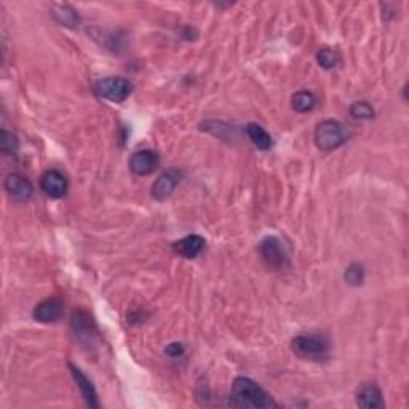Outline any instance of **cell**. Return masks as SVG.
<instances>
[{
  "instance_id": "1",
  "label": "cell",
  "mask_w": 409,
  "mask_h": 409,
  "mask_svg": "<svg viewBox=\"0 0 409 409\" xmlns=\"http://www.w3.org/2000/svg\"><path fill=\"white\" fill-rule=\"evenodd\" d=\"M232 401L230 405L243 408H277L278 403L264 391V388L251 381L249 377H237L232 384Z\"/></svg>"
},
{
  "instance_id": "2",
  "label": "cell",
  "mask_w": 409,
  "mask_h": 409,
  "mask_svg": "<svg viewBox=\"0 0 409 409\" xmlns=\"http://www.w3.org/2000/svg\"><path fill=\"white\" fill-rule=\"evenodd\" d=\"M291 349L297 357L307 362H326L330 358L331 345L325 336L301 334L291 340Z\"/></svg>"
},
{
  "instance_id": "3",
  "label": "cell",
  "mask_w": 409,
  "mask_h": 409,
  "mask_svg": "<svg viewBox=\"0 0 409 409\" xmlns=\"http://www.w3.org/2000/svg\"><path fill=\"white\" fill-rule=\"evenodd\" d=\"M350 132L338 120H323L315 129V144L320 151L333 152L349 141Z\"/></svg>"
},
{
  "instance_id": "4",
  "label": "cell",
  "mask_w": 409,
  "mask_h": 409,
  "mask_svg": "<svg viewBox=\"0 0 409 409\" xmlns=\"http://www.w3.org/2000/svg\"><path fill=\"white\" fill-rule=\"evenodd\" d=\"M133 85L122 77H108L101 79L95 84L93 91L99 98L112 101V103H123L132 93Z\"/></svg>"
},
{
  "instance_id": "5",
  "label": "cell",
  "mask_w": 409,
  "mask_h": 409,
  "mask_svg": "<svg viewBox=\"0 0 409 409\" xmlns=\"http://www.w3.org/2000/svg\"><path fill=\"white\" fill-rule=\"evenodd\" d=\"M259 254H261L262 261L267 264V267L273 271H282L288 267V253L283 243L277 237H266L259 243Z\"/></svg>"
},
{
  "instance_id": "6",
  "label": "cell",
  "mask_w": 409,
  "mask_h": 409,
  "mask_svg": "<svg viewBox=\"0 0 409 409\" xmlns=\"http://www.w3.org/2000/svg\"><path fill=\"white\" fill-rule=\"evenodd\" d=\"M3 186L10 199L13 201H18V203L27 201L34 194L32 182L23 175H18V173H10V175L5 177Z\"/></svg>"
},
{
  "instance_id": "7",
  "label": "cell",
  "mask_w": 409,
  "mask_h": 409,
  "mask_svg": "<svg viewBox=\"0 0 409 409\" xmlns=\"http://www.w3.org/2000/svg\"><path fill=\"white\" fill-rule=\"evenodd\" d=\"M64 314V304L60 297H48V299L38 302L32 312V317L40 323H53L58 321Z\"/></svg>"
},
{
  "instance_id": "8",
  "label": "cell",
  "mask_w": 409,
  "mask_h": 409,
  "mask_svg": "<svg viewBox=\"0 0 409 409\" xmlns=\"http://www.w3.org/2000/svg\"><path fill=\"white\" fill-rule=\"evenodd\" d=\"M40 187L51 199H61L67 192V177L58 170H48L42 175Z\"/></svg>"
},
{
  "instance_id": "9",
  "label": "cell",
  "mask_w": 409,
  "mask_h": 409,
  "mask_svg": "<svg viewBox=\"0 0 409 409\" xmlns=\"http://www.w3.org/2000/svg\"><path fill=\"white\" fill-rule=\"evenodd\" d=\"M158 166V156L153 151H138L129 158V170L136 176H147Z\"/></svg>"
},
{
  "instance_id": "10",
  "label": "cell",
  "mask_w": 409,
  "mask_h": 409,
  "mask_svg": "<svg viewBox=\"0 0 409 409\" xmlns=\"http://www.w3.org/2000/svg\"><path fill=\"white\" fill-rule=\"evenodd\" d=\"M205 245V238L200 235H187V237L173 243V251L186 259H194L203 251Z\"/></svg>"
},
{
  "instance_id": "11",
  "label": "cell",
  "mask_w": 409,
  "mask_h": 409,
  "mask_svg": "<svg viewBox=\"0 0 409 409\" xmlns=\"http://www.w3.org/2000/svg\"><path fill=\"white\" fill-rule=\"evenodd\" d=\"M69 369H71L72 377H74V381L77 382V387L80 388V393H82V397H84L85 405L90 408H99L98 393H96V388L93 384H91L90 379L86 377L85 374L82 373L79 368L74 367L72 363H69Z\"/></svg>"
},
{
  "instance_id": "12",
  "label": "cell",
  "mask_w": 409,
  "mask_h": 409,
  "mask_svg": "<svg viewBox=\"0 0 409 409\" xmlns=\"http://www.w3.org/2000/svg\"><path fill=\"white\" fill-rule=\"evenodd\" d=\"M179 184V173L175 170H170L158 177L152 186V197L158 201L166 200L173 194L176 186Z\"/></svg>"
},
{
  "instance_id": "13",
  "label": "cell",
  "mask_w": 409,
  "mask_h": 409,
  "mask_svg": "<svg viewBox=\"0 0 409 409\" xmlns=\"http://www.w3.org/2000/svg\"><path fill=\"white\" fill-rule=\"evenodd\" d=\"M355 401H357V405L360 408H367V409H376L384 406L382 392L376 384H363V386L357 391Z\"/></svg>"
},
{
  "instance_id": "14",
  "label": "cell",
  "mask_w": 409,
  "mask_h": 409,
  "mask_svg": "<svg viewBox=\"0 0 409 409\" xmlns=\"http://www.w3.org/2000/svg\"><path fill=\"white\" fill-rule=\"evenodd\" d=\"M245 129H247L248 138L251 139L253 144L259 149V151H269V149H272V144H273L272 136L261 127V125L248 123Z\"/></svg>"
},
{
  "instance_id": "15",
  "label": "cell",
  "mask_w": 409,
  "mask_h": 409,
  "mask_svg": "<svg viewBox=\"0 0 409 409\" xmlns=\"http://www.w3.org/2000/svg\"><path fill=\"white\" fill-rule=\"evenodd\" d=\"M291 106L296 112H301V114L310 112V110H314V108L317 106V98L312 91H307V90L297 91V93L293 96Z\"/></svg>"
},
{
  "instance_id": "16",
  "label": "cell",
  "mask_w": 409,
  "mask_h": 409,
  "mask_svg": "<svg viewBox=\"0 0 409 409\" xmlns=\"http://www.w3.org/2000/svg\"><path fill=\"white\" fill-rule=\"evenodd\" d=\"M71 326L77 336H90L91 331H93V321H91L90 315L84 310L74 312L71 320Z\"/></svg>"
},
{
  "instance_id": "17",
  "label": "cell",
  "mask_w": 409,
  "mask_h": 409,
  "mask_svg": "<svg viewBox=\"0 0 409 409\" xmlns=\"http://www.w3.org/2000/svg\"><path fill=\"white\" fill-rule=\"evenodd\" d=\"M53 16L56 18L58 23L64 24V26H69V27H75L77 24H79V14L74 8L67 7V5H60V7L55 8V12H53Z\"/></svg>"
},
{
  "instance_id": "18",
  "label": "cell",
  "mask_w": 409,
  "mask_h": 409,
  "mask_svg": "<svg viewBox=\"0 0 409 409\" xmlns=\"http://www.w3.org/2000/svg\"><path fill=\"white\" fill-rule=\"evenodd\" d=\"M364 275H367V272H364L363 264L352 262L347 269H345L344 280L347 282V285L350 286H360L364 282Z\"/></svg>"
},
{
  "instance_id": "19",
  "label": "cell",
  "mask_w": 409,
  "mask_h": 409,
  "mask_svg": "<svg viewBox=\"0 0 409 409\" xmlns=\"http://www.w3.org/2000/svg\"><path fill=\"white\" fill-rule=\"evenodd\" d=\"M19 141L16 134L7 132V129H2L0 133V151H2L5 156H14L18 152Z\"/></svg>"
},
{
  "instance_id": "20",
  "label": "cell",
  "mask_w": 409,
  "mask_h": 409,
  "mask_svg": "<svg viewBox=\"0 0 409 409\" xmlns=\"http://www.w3.org/2000/svg\"><path fill=\"white\" fill-rule=\"evenodd\" d=\"M349 110H350V115L358 120H369L374 117V109L371 108V104L367 103V101H357V103L350 106Z\"/></svg>"
},
{
  "instance_id": "21",
  "label": "cell",
  "mask_w": 409,
  "mask_h": 409,
  "mask_svg": "<svg viewBox=\"0 0 409 409\" xmlns=\"http://www.w3.org/2000/svg\"><path fill=\"white\" fill-rule=\"evenodd\" d=\"M317 61L319 64L323 67V69H333V67L338 66L339 62V56L336 55V51L333 50H320L319 55H317Z\"/></svg>"
},
{
  "instance_id": "22",
  "label": "cell",
  "mask_w": 409,
  "mask_h": 409,
  "mask_svg": "<svg viewBox=\"0 0 409 409\" xmlns=\"http://www.w3.org/2000/svg\"><path fill=\"white\" fill-rule=\"evenodd\" d=\"M184 352H186V349L181 343H171L170 345H166V349H165V354L171 358H179L184 355Z\"/></svg>"
}]
</instances>
